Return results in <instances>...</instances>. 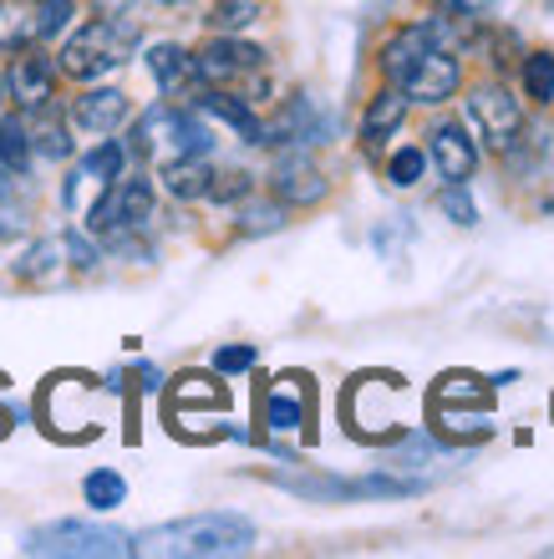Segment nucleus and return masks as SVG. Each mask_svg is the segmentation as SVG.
<instances>
[{
    "label": "nucleus",
    "mask_w": 554,
    "mask_h": 559,
    "mask_svg": "<svg viewBox=\"0 0 554 559\" xmlns=\"http://www.w3.org/2000/svg\"><path fill=\"white\" fill-rule=\"evenodd\" d=\"M61 250L72 254V265H76V270H97V260H103V254H97V245H92V239L82 235V229H72V235L61 239Z\"/></svg>",
    "instance_id": "473e14b6"
},
{
    "label": "nucleus",
    "mask_w": 554,
    "mask_h": 559,
    "mask_svg": "<svg viewBox=\"0 0 554 559\" xmlns=\"http://www.w3.org/2000/svg\"><path fill=\"white\" fill-rule=\"evenodd\" d=\"M245 193H249V174H239V168L214 174V183H209V199H214V204H229V199H245Z\"/></svg>",
    "instance_id": "2f4dec72"
},
{
    "label": "nucleus",
    "mask_w": 554,
    "mask_h": 559,
    "mask_svg": "<svg viewBox=\"0 0 554 559\" xmlns=\"http://www.w3.org/2000/svg\"><path fill=\"white\" fill-rule=\"evenodd\" d=\"M270 189H275V199L285 209H310L331 193V178L316 168V158H310L306 147H291V153H280L275 168H270Z\"/></svg>",
    "instance_id": "6e6552de"
},
{
    "label": "nucleus",
    "mask_w": 554,
    "mask_h": 559,
    "mask_svg": "<svg viewBox=\"0 0 554 559\" xmlns=\"http://www.w3.org/2000/svg\"><path fill=\"white\" fill-rule=\"evenodd\" d=\"M148 219H153V183L143 174H117L113 183H103L97 204L87 209V229L97 239H113V245L132 239Z\"/></svg>",
    "instance_id": "20e7f679"
},
{
    "label": "nucleus",
    "mask_w": 554,
    "mask_h": 559,
    "mask_svg": "<svg viewBox=\"0 0 554 559\" xmlns=\"http://www.w3.org/2000/svg\"><path fill=\"white\" fill-rule=\"evenodd\" d=\"M31 147L36 153H46V158H72V138H67V128L61 122H42V128H31Z\"/></svg>",
    "instance_id": "c85d7f7f"
},
{
    "label": "nucleus",
    "mask_w": 554,
    "mask_h": 559,
    "mask_svg": "<svg viewBox=\"0 0 554 559\" xmlns=\"http://www.w3.org/2000/svg\"><path fill=\"white\" fill-rule=\"evenodd\" d=\"M148 72H153V82H158L163 92H184L189 82H199V76H193V51H184L178 41L153 46V51H148Z\"/></svg>",
    "instance_id": "f3484780"
},
{
    "label": "nucleus",
    "mask_w": 554,
    "mask_h": 559,
    "mask_svg": "<svg viewBox=\"0 0 554 559\" xmlns=\"http://www.w3.org/2000/svg\"><path fill=\"white\" fill-rule=\"evenodd\" d=\"M5 432H11V417H5V413H0V438H5Z\"/></svg>",
    "instance_id": "4c0bfd02"
},
{
    "label": "nucleus",
    "mask_w": 554,
    "mask_h": 559,
    "mask_svg": "<svg viewBox=\"0 0 554 559\" xmlns=\"http://www.w3.org/2000/svg\"><path fill=\"white\" fill-rule=\"evenodd\" d=\"M433 5H438L443 15H452V21H479L494 0H433Z\"/></svg>",
    "instance_id": "72a5a7b5"
},
{
    "label": "nucleus",
    "mask_w": 554,
    "mask_h": 559,
    "mask_svg": "<svg viewBox=\"0 0 554 559\" xmlns=\"http://www.w3.org/2000/svg\"><path fill=\"white\" fill-rule=\"evenodd\" d=\"M158 178H163V189L174 193V199L193 204V199H209L214 168H209V158H193V153H174V158L158 168Z\"/></svg>",
    "instance_id": "dca6fc26"
},
{
    "label": "nucleus",
    "mask_w": 554,
    "mask_h": 559,
    "mask_svg": "<svg viewBox=\"0 0 554 559\" xmlns=\"http://www.w3.org/2000/svg\"><path fill=\"white\" fill-rule=\"evenodd\" d=\"M138 382H143L148 392H158V371H153V367H138Z\"/></svg>",
    "instance_id": "e433bc0d"
},
{
    "label": "nucleus",
    "mask_w": 554,
    "mask_h": 559,
    "mask_svg": "<svg viewBox=\"0 0 554 559\" xmlns=\"http://www.w3.org/2000/svg\"><path fill=\"white\" fill-rule=\"evenodd\" d=\"M82 499H87L97 514L122 509V503H128V478H122L117 468H92L87 478H82Z\"/></svg>",
    "instance_id": "412c9836"
},
{
    "label": "nucleus",
    "mask_w": 554,
    "mask_h": 559,
    "mask_svg": "<svg viewBox=\"0 0 554 559\" xmlns=\"http://www.w3.org/2000/svg\"><path fill=\"white\" fill-rule=\"evenodd\" d=\"M255 361H260L255 346H220V352H214V371H220V377H239V371H249Z\"/></svg>",
    "instance_id": "7c9ffc66"
},
{
    "label": "nucleus",
    "mask_w": 554,
    "mask_h": 559,
    "mask_svg": "<svg viewBox=\"0 0 554 559\" xmlns=\"http://www.w3.org/2000/svg\"><path fill=\"white\" fill-rule=\"evenodd\" d=\"M285 229V204L280 199H249L239 209V235H275Z\"/></svg>",
    "instance_id": "393cba45"
},
{
    "label": "nucleus",
    "mask_w": 554,
    "mask_h": 559,
    "mask_svg": "<svg viewBox=\"0 0 554 559\" xmlns=\"http://www.w3.org/2000/svg\"><path fill=\"white\" fill-rule=\"evenodd\" d=\"M204 21H209V31H214V36H239L245 26H255V21H260V5H255V0H220Z\"/></svg>",
    "instance_id": "5701e85b"
},
{
    "label": "nucleus",
    "mask_w": 554,
    "mask_h": 559,
    "mask_svg": "<svg viewBox=\"0 0 554 559\" xmlns=\"http://www.w3.org/2000/svg\"><path fill=\"white\" fill-rule=\"evenodd\" d=\"M57 265H61V245H57V239H36V245L15 260V275H21V280H46Z\"/></svg>",
    "instance_id": "bb28decb"
},
{
    "label": "nucleus",
    "mask_w": 554,
    "mask_h": 559,
    "mask_svg": "<svg viewBox=\"0 0 554 559\" xmlns=\"http://www.w3.org/2000/svg\"><path fill=\"white\" fill-rule=\"evenodd\" d=\"M427 158H433V168H438L448 183H468L473 168H479V147H473L463 122H438V128L427 133Z\"/></svg>",
    "instance_id": "9d476101"
},
{
    "label": "nucleus",
    "mask_w": 554,
    "mask_h": 559,
    "mask_svg": "<svg viewBox=\"0 0 554 559\" xmlns=\"http://www.w3.org/2000/svg\"><path fill=\"white\" fill-rule=\"evenodd\" d=\"M132 46H138V21L132 15H92L87 26L67 36L57 67L72 82H97V76L117 72L132 57Z\"/></svg>",
    "instance_id": "f03ea898"
},
{
    "label": "nucleus",
    "mask_w": 554,
    "mask_h": 559,
    "mask_svg": "<svg viewBox=\"0 0 554 559\" xmlns=\"http://www.w3.org/2000/svg\"><path fill=\"white\" fill-rule=\"evenodd\" d=\"M408 107H412L408 92L392 87V82L366 103V118H362V147L366 153H381V147H387V138H392L397 128H402V118H408Z\"/></svg>",
    "instance_id": "f8f14e48"
},
{
    "label": "nucleus",
    "mask_w": 554,
    "mask_h": 559,
    "mask_svg": "<svg viewBox=\"0 0 554 559\" xmlns=\"http://www.w3.org/2000/svg\"><path fill=\"white\" fill-rule=\"evenodd\" d=\"M524 92L529 103H554V51H529L524 57Z\"/></svg>",
    "instance_id": "a878e982"
},
{
    "label": "nucleus",
    "mask_w": 554,
    "mask_h": 559,
    "mask_svg": "<svg viewBox=\"0 0 554 559\" xmlns=\"http://www.w3.org/2000/svg\"><path fill=\"white\" fill-rule=\"evenodd\" d=\"M143 555H189V559H224L255 549V524L245 514H193L174 519L163 530H148L138 539Z\"/></svg>",
    "instance_id": "f257e3e1"
},
{
    "label": "nucleus",
    "mask_w": 554,
    "mask_h": 559,
    "mask_svg": "<svg viewBox=\"0 0 554 559\" xmlns=\"http://www.w3.org/2000/svg\"><path fill=\"white\" fill-rule=\"evenodd\" d=\"M122 168H128V147L117 143V138H103V143L92 147L87 158L76 163V178H92V183H113Z\"/></svg>",
    "instance_id": "4be33fe9"
},
{
    "label": "nucleus",
    "mask_w": 554,
    "mask_h": 559,
    "mask_svg": "<svg viewBox=\"0 0 554 559\" xmlns=\"http://www.w3.org/2000/svg\"><path fill=\"white\" fill-rule=\"evenodd\" d=\"M488 402H494V386L473 371H448L433 386V413H488Z\"/></svg>",
    "instance_id": "4468645a"
},
{
    "label": "nucleus",
    "mask_w": 554,
    "mask_h": 559,
    "mask_svg": "<svg viewBox=\"0 0 554 559\" xmlns=\"http://www.w3.org/2000/svg\"><path fill=\"white\" fill-rule=\"evenodd\" d=\"M0 97H5V82H0Z\"/></svg>",
    "instance_id": "a19ab883"
},
{
    "label": "nucleus",
    "mask_w": 554,
    "mask_h": 559,
    "mask_svg": "<svg viewBox=\"0 0 554 559\" xmlns=\"http://www.w3.org/2000/svg\"><path fill=\"white\" fill-rule=\"evenodd\" d=\"M5 92L21 103V112H42L51 103V92H57V61L46 51H36V46H15V61L5 72Z\"/></svg>",
    "instance_id": "1a4fd4ad"
},
{
    "label": "nucleus",
    "mask_w": 554,
    "mask_h": 559,
    "mask_svg": "<svg viewBox=\"0 0 554 559\" xmlns=\"http://www.w3.org/2000/svg\"><path fill=\"white\" fill-rule=\"evenodd\" d=\"M423 174H427V153H423V147H397L392 158H387V178H392L397 189H412Z\"/></svg>",
    "instance_id": "cd10ccee"
},
{
    "label": "nucleus",
    "mask_w": 554,
    "mask_h": 559,
    "mask_svg": "<svg viewBox=\"0 0 554 559\" xmlns=\"http://www.w3.org/2000/svg\"><path fill=\"white\" fill-rule=\"evenodd\" d=\"M306 417H310L306 377H280V386L264 397V427H275V432H295V427H306Z\"/></svg>",
    "instance_id": "2eb2a0df"
},
{
    "label": "nucleus",
    "mask_w": 554,
    "mask_h": 559,
    "mask_svg": "<svg viewBox=\"0 0 554 559\" xmlns=\"http://www.w3.org/2000/svg\"><path fill=\"white\" fill-rule=\"evenodd\" d=\"M128 118H132V103L122 87H87L72 103V122L92 138H113Z\"/></svg>",
    "instance_id": "9b49d317"
},
{
    "label": "nucleus",
    "mask_w": 554,
    "mask_h": 559,
    "mask_svg": "<svg viewBox=\"0 0 554 559\" xmlns=\"http://www.w3.org/2000/svg\"><path fill=\"white\" fill-rule=\"evenodd\" d=\"M174 407H229V392H224V382H214V377H204V371H184L174 382Z\"/></svg>",
    "instance_id": "aec40b11"
},
{
    "label": "nucleus",
    "mask_w": 554,
    "mask_h": 559,
    "mask_svg": "<svg viewBox=\"0 0 554 559\" xmlns=\"http://www.w3.org/2000/svg\"><path fill=\"white\" fill-rule=\"evenodd\" d=\"M163 128H168L174 153H193V158H209V153H214V133L204 128L199 112H168V107H163Z\"/></svg>",
    "instance_id": "a211bd4d"
},
{
    "label": "nucleus",
    "mask_w": 554,
    "mask_h": 559,
    "mask_svg": "<svg viewBox=\"0 0 554 559\" xmlns=\"http://www.w3.org/2000/svg\"><path fill=\"white\" fill-rule=\"evenodd\" d=\"M26 235V214H15V209H0V239H15Z\"/></svg>",
    "instance_id": "f704fd0d"
},
{
    "label": "nucleus",
    "mask_w": 554,
    "mask_h": 559,
    "mask_svg": "<svg viewBox=\"0 0 554 559\" xmlns=\"http://www.w3.org/2000/svg\"><path fill=\"white\" fill-rule=\"evenodd\" d=\"M31 122L21 118V112H5L0 118V168L5 174H26L31 168Z\"/></svg>",
    "instance_id": "6ab92c4d"
},
{
    "label": "nucleus",
    "mask_w": 554,
    "mask_h": 559,
    "mask_svg": "<svg viewBox=\"0 0 554 559\" xmlns=\"http://www.w3.org/2000/svg\"><path fill=\"white\" fill-rule=\"evenodd\" d=\"M26 555H46V559H128L138 555V539L128 530L113 524H87V519H57L42 524L21 539Z\"/></svg>",
    "instance_id": "7ed1b4c3"
},
{
    "label": "nucleus",
    "mask_w": 554,
    "mask_h": 559,
    "mask_svg": "<svg viewBox=\"0 0 554 559\" xmlns=\"http://www.w3.org/2000/svg\"><path fill=\"white\" fill-rule=\"evenodd\" d=\"M158 5H189V0H158Z\"/></svg>",
    "instance_id": "58836bf2"
},
{
    "label": "nucleus",
    "mask_w": 554,
    "mask_h": 559,
    "mask_svg": "<svg viewBox=\"0 0 554 559\" xmlns=\"http://www.w3.org/2000/svg\"><path fill=\"white\" fill-rule=\"evenodd\" d=\"M0 199H5V168H0Z\"/></svg>",
    "instance_id": "ea45409f"
},
{
    "label": "nucleus",
    "mask_w": 554,
    "mask_h": 559,
    "mask_svg": "<svg viewBox=\"0 0 554 559\" xmlns=\"http://www.w3.org/2000/svg\"><path fill=\"white\" fill-rule=\"evenodd\" d=\"M468 122L494 153H509L524 133V107H519V97H509V87L483 82V87L468 92Z\"/></svg>",
    "instance_id": "39448f33"
},
{
    "label": "nucleus",
    "mask_w": 554,
    "mask_h": 559,
    "mask_svg": "<svg viewBox=\"0 0 554 559\" xmlns=\"http://www.w3.org/2000/svg\"><path fill=\"white\" fill-rule=\"evenodd\" d=\"M264 72V51L239 36H214L204 51H193V76L199 87H229V82H249Z\"/></svg>",
    "instance_id": "0eeeda50"
},
{
    "label": "nucleus",
    "mask_w": 554,
    "mask_h": 559,
    "mask_svg": "<svg viewBox=\"0 0 554 559\" xmlns=\"http://www.w3.org/2000/svg\"><path fill=\"white\" fill-rule=\"evenodd\" d=\"M193 107H199V112H209V118L229 122V128H234L239 138H245V143H255V147L264 143V122L255 118V107H249V97H234V92H224V87H199Z\"/></svg>",
    "instance_id": "ddd939ff"
},
{
    "label": "nucleus",
    "mask_w": 554,
    "mask_h": 559,
    "mask_svg": "<svg viewBox=\"0 0 554 559\" xmlns=\"http://www.w3.org/2000/svg\"><path fill=\"white\" fill-rule=\"evenodd\" d=\"M438 209H443V214H448L452 224H479V204L468 199V189H463V183H448V189L438 193Z\"/></svg>",
    "instance_id": "c756f323"
},
{
    "label": "nucleus",
    "mask_w": 554,
    "mask_h": 559,
    "mask_svg": "<svg viewBox=\"0 0 554 559\" xmlns=\"http://www.w3.org/2000/svg\"><path fill=\"white\" fill-rule=\"evenodd\" d=\"M280 488H291L300 499H412L423 493V478H397V473H366V478H280Z\"/></svg>",
    "instance_id": "423d86ee"
},
{
    "label": "nucleus",
    "mask_w": 554,
    "mask_h": 559,
    "mask_svg": "<svg viewBox=\"0 0 554 559\" xmlns=\"http://www.w3.org/2000/svg\"><path fill=\"white\" fill-rule=\"evenodd\" d=\"M138 0H92V15H132Z\"/></svg>",
    "instance_id": "c9c22d12"
},
{
    "label": "nucleus",
    "mask_w": 554,
    "mask_h": 559,
    "mask_svg": "<svg viewBox=\"0 0 554 559\" xmlns=\"http://www.w3.org/2000/svg\"><path fill=\"white\" fill-rule=\"evenodd\" d=\"M76 0H42L36 11H31V41H57L61 31H67V21H72Z\"/></svg>",
    "instance_id": "b1692460"
}]
</instances>
